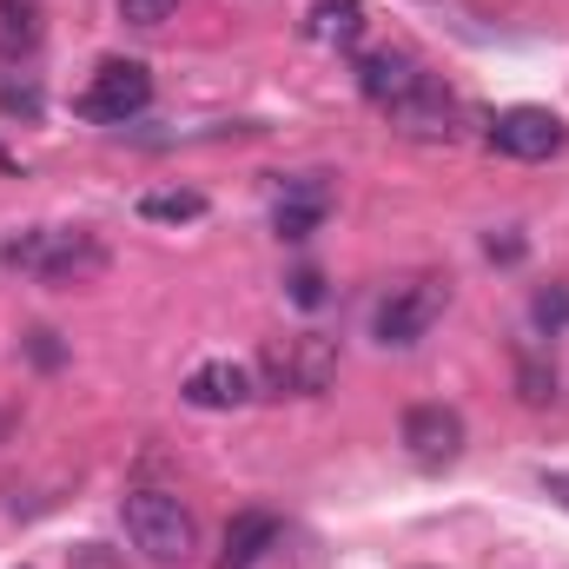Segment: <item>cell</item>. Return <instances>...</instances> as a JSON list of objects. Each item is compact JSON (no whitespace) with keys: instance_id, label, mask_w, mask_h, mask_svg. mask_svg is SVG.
I'll use <instances>...</instances> for the list:
<instances>
[{"instance_id":"5","label":"cell","mask_w":569,"mask_h":569,"mask_svg":"<svg viewBox=\"0 0 569 569\" xmlns=\"http://www.w3.org/2000/svg\"><path fill=\"white\" fill-rule=\"evenodd\" d=\"M146 100H152V73L140 60H100L93 87L80 93V113L100 127H127L133 113H146Z\"/></svg>"},{"instance_id":"24","label":"cell","mask_w":569,"mask_h":569,"mask_svg":"<svg viewBox=\"0 0 569 569\" xmlns=\"http://www.w3.org/2000/svg\"><path fill=\"white\" fill-rule=\"evenodd\" d=\"M0 172H20V152H7V146H0Z\"/></svg>"},{"instance_id":"16","label":"cell","mask_w":569,"mask_h":569,"mask_svg":"<svg viewBox=\"0 0 569 569\" xmlns=\"http://www.w3.org/2000/svg\"><path fill=\"white\" fill-rule=\"evenodd\" d=\"M517 398H523V405H550V398H557V371L537 365V358H523V365H517Z\"/></svg>"},{"instance_id":"15","label":"cell","mask_w":569,"mask_h":569,"mask_svg":"<svg viewBox=\"0 0 569 569\" xmlns=\"http://www.w3.org/2000/svg\"><path fill=\"white\" fill-rule=\"evenodd\" d=\"M140 219H159V226H192V219H206V192H192V186L146 192V199H140Z\"/></svg>"},{"instance_id":"6","label":"cell","mask_w":569,"mask_h":569,"mask_svg":"<svg viewBox=\"0 0 569 569\" xmlns=\"http://www.w3.org/2000/svg\"><path fill=\"white\" fill-rule=\"evenodd\" d=\"M563 140H569V127L550 107H503L490 120V146L503 159H550V152H563Z\"/></svg>"},{"instance_id":"21","label":"cell","mask_w":569,"mask_h":569,"mask_svg":"<svg viewBox=\"0 0 569 569\" xmlns=\"http://www.w3.org/2000/svg\"><path fill=\"white\" fill-rule=\"evenodd\" d=\"M0 107L7 113H40V93L33 87H0Z\"/></svg>"},{"instance_id":"11","label":"cell","mask_w":569,"mask_h":569,"mask_svg":"<svg viewBox=\"0 0 569 569\" xmlns=\"http://www.w3.org/2000/svg\"><path fill=\"white\" fill-rule=\"evenodd\" d=\"M425 80V67L411 60V53H391V47H378V53H358V93L371 100V107H398L411 87Z\"/></svg>"},{"instance_id":"8","label":"cell","mask_w":569,"mask_h":569,"mask_svg":"<svg viewBox=\"0 0 569 569\" xmlns=\"http://www.w3.org/2000/svg\"><path fill=\"white\" fill-rule=\"evenodd\" d=\"M398 437H405V450H411L425 470H443V463L463 457V418H457L450 405H411Z\"/></svg>"},{"instance_id":"14","label":"cell","mask_w":569,"mask_h":569,"mask_svg":"<svg viewBox=\"0 0 569 569\" xmlns=\"http://www.w3.org/2000/svg\"><path fill=\"white\" fill-rule=\"evenodd\" d=\"M47 33V7L40 0H0V53H33Z\"/></svg>"},{"instance_id":"13","label":"cell","mask_w":569,"mask_h":569,"mask_svg":"<svg viewBox=\"0 0 569 569\" xmlns=\"http://www.w3.org/2000/svg\"><path fill=\"white\" fill-rule=\"evenodd\" d=\"M365 0H311V13H305V33L318 40V47H358L365 40Z\"/></svg>"},{"instance_id":"9","label":"cell","mask_w":569,"mask_h":569,"mask_svg":"<svg viewBox=\"0 0 569 569\" xmlns=\"http://www.w3.org/2000/svg\"><path fill=\"white\" fill-rule=\"evenodd\" d=\"M246 398H259V378L246 365H232V358H212V365H199L186 378V405L192 411H239Z\"/></svg>"},{"instance_id":"23","label":"cell","mask_w":569,"mask_h":569,"mask_svg":"<svg viewBox=\"0 0 569 569\" xmlns=\"http://www.w3.org/2000/svg\"><path fill=\"white\" fill-rule=\"evenodd\" d=\"M543 490H550V497H563V503H569V477H563V470H543Z\"/></svg>"},{"instance_id":"1","label":"cell","mask_w":569,"mask_h":569,"mask_svg":"<svg viewBox=\"0 0 569 569\" xmlns=\"http://www.w3.org/2000/svg\"><path fill=\"white\" fill-rule=\"evenodd\" d=\"M0 259L13 272H33V279H47V284H80L107 266V246L87 226H27V232H13L0 246Z\"/></svg>"},{"instance_id":"22","label":"cell","mask_w":569,"mask_h":569,"mask_svg":"<svg viewBox=\"0 0 569 569\" xmlns=\"http://www.w3.org/2000/svg\"><path fill=\"white\" fill-rule=\"evenodd\" d=\"M490 259H503V266H517V259H523V239H517V232H503V239L490 232Z\"/></svg>"},{"instance_id":"17","label":"cell","mask_w":569,"mask_h":569,"mask_svg":"<svg viewBox=\"0 0 569 569\" xmlns=\"http://www.w3.org/2000/svg\"><path fill=\"white\" fill-rule=\"evenodd\" d=\"M530 318H537V331H563L569 325V284H543L530 298Z\"/></svg>"},{"instance_id":"4","label":"cell","mask_w":569,"mask_h":569,"mask_svg":"<svg viewBox=\"0 0 569 569\" xmlns=\"http://www.w3.org/2000/svg\"><path fill=\"white\" fill-rule=\"evenodd\" d=\"M443 305H450V284L443 279H405V284H391L385 298H378V311H371V338L378 345H418L430 325L443 318Z\"/></svg>"},{"instance_id":"12","label":"cell","mask_w":569,"mask_h":569,"mask_svg":"<svg viewBox=\"0 0 569 569\" xmlns=\"http://www.w3.org/2000/svg\"><path fill=\"white\" fill-rule=\"evenodd\" d=\"M279 543V517L272 510H239L226 523V550H219V569H252L266 550Z\"/></svg>"},{"instance_id":"2","label":"cell","mask_w":569,"mask_h":569,"mask_svg":"<svg viewBox=\"0 0 569 569\" xmlns=\"http://www.w3.org/2000/svg\"><path fill=\"white\" fill-rule=\"evenodd\" d=\"M120 517H127V537H133V550L146 563H186L192 543H199V523H192L186 497H172V490H152V483L127 490Z\"/></svg>"},{"instance_id":"20","label":"cell","mask_w":569,"mask_h":569,"mask_svg":"<svg viewBox=\"0 0 569 569\" xmlns=\"http://www.w3.org/2000/svg\"><path fill=\"white\" fill-rule=\"evenodd\" d=\"M291 298H298L305 311H311V305H325V279H318V272H291Z\"/></svg>"},{"instance_id":"10","label":"cell","mask_w":569,"mask_h":569,"mask_svg":"<svg viewBox=\"0 0 569 569\" xmlns=\"http://www.w3.org/2000/svg\"><path fill=\"white\" fill-rule=\"evenodd\" d=\"M325 212H331V186H325L318 172H298V179H284L279 186V212H272V226H279V239H311V232L325 226Z\"/></svg>"},{"instance_id":"19","label":"cell","mask_w":569,"mask_h":569,"mask_svg":"<svg viewBox=\"0 0 569 569\" xmlns=\"http://www.w3.org/2000/svg\"><path fill=\"white\" fill-rule=\"evenodd\" d=\"M27 358H33L40 371H53L67 351H60V338H53V331H27Z\"/></svg>"},{"instance_id":"3","label":"cell","mask_w":569,"mask_h":569,"mask_svg":"<svg viewBox=\"0 0 569 569\" xmlns=\"http://www.w3.org/2000/svg\"><path fill=\"white\" fill-rule=\"evenodd\" d=\"M331 378H338V345L331 338H318V331H298V338H272L266 351H259V391L266 398H318V391H331Z\"/></svg>"},{"instance_id":"7","label":"cell","mask_w":569,"mask_h":569,"mask_svg":"<svg viewBox=\"0 0 569 569\" xmlns=\"http://www.w3.org/2000/svg\"><path fill=\"white\" fill-rule=\"evenodd\" d=\"M391 113V127L405 133V140H457V93L437 80V73H425L398 107H385Z\"/></svg>"},{"instance_id":"18","label":"cell","mask_w":569,"mask_h":569,"mask_svg":"<svg viewBox=\"0 0 569 569\" xmlns=\"http://www.w3.org/2000/svg\"><path fill=\"white\" fill-rule=\"evenodd\" d=\"M172 7L179 0H120V20L127 27H159V20H172Z\"/></svg>"}]
</instances>
